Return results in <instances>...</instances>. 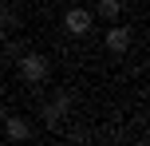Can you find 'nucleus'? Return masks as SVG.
I'll list each match as a JSON object with an SVG mask.
<instances>
[{
	"label": "nucleus",
	"instance_id": "f257e3e1",
	"mask_svg": "<svg viewBox=\"0 0 150 146\" xmlns=\"http://www.w3.org/2000/svg\"><path fill=\"white\" fill-rule=\"evenodd\" d=\"M47 75H52L47 55H40V51H24L20 55V79H24V83L40 87V83H47Z\"/></svg>",
	"mask_w": 150,
	"mask_h": 146
},
{
	"label": "nucleus",
	"instance_id": "f03ea898",
	"mask_svg": "<svg viewBox=\"0 0 150 146\" xmlns=\"http://www.w3.org/2000/svg\"><path fill=\"white\" fill-rule=\"evenodd\" d=\"M67 111H71V95H67V91H55V99L47 103L44 111H40V118H44L47 130H59L63 118H67Z\"/></svg>",
	"mask_w": 150,
	"mask_h": 146
},
{
	"label": "nucleus",
	"instance_id": "7ed1b4c3",
	"mask_svg": "<svg viewBox=\"0 0 150 146\" xmlns=\"http://www.w3.org/2000/svg\"><path fill=\"white\" fill-rule=\"evenodd\" d=\"M91 24H95V12L91 8H67L63 12V32L67 36H87Z\"/></svg>",
	"mask_w": 150,
	"mask_h": 146
},
{
	"label": "nucleus",
	"instance_id": "20e7f679",
	"mask_svg": "<svg viewBox=\"0 0 150 146\" xmlns=\"http://www.w3.org/2000/svg\"><path fill=\"white\" fill-rule=\"evenodd\" d=\"M130 39H134V36H130V28H127V24H115V20H111V28H107V39H103V44H107V51L122 55V51L130 47Z\"/></svg>",
	"mask_w": 150,
	"mask_h": 146
},
{
	"label": "nucleus",
	"instance_id": "39448f33",
	"mask_svg": "<svg viewBox=\"0 0 150 146\" xmlns=\"http://www.w3.org/2000/svg\"><path fill=\"white\" fill-rule=\"evenodd\" d=\"M4 134H8V142H28L32 138V123L20 118V115H8L4 118Z\"/></svg>",
	"mask_w": 150,
	"mask_h": 146
},
{
	"label": "nucleus",
	"instance_id": "423d86ee",
	"mask_svg": "<svg viewBox=\"0 0 150 146\" xmlns=\"http://www.w3.org/2000/svg\"><path fill=\"white\" fill-rule=\"evenodd\" d=\"M95 16L99 20H119L122 16V0H95Z\"/></svg>",
	"mask_w": 150,
	"mask_h": 146
},
{
	"label": "nucleus",
	"instance_id": "0eeeda50",
	"mask_svg": "<svg viewBox=\"0 0 150 146\" xmlns=\"http://www.w3.org/2000/svg\"><path fill=\"white\" fill-rule=\"evenodd\" d=\"M0 24H4V28H16V24H20V16H16V8L0 4Z\"/></svg>",
	"mask_w": 150,
	"mask_h": 146
},
{
	"label": "nucleus",
	"instance_id": "6e6552de",
	"mask_svg": "<svg viewBox=\"0 0 150 146\" xmlns=\"http://www.w3.org/2000/svg\"><path fill=\"white\" fill-rule=\"evenodd\" d=\"M4 44H8V28L0 24V47H4Z\"/></svg>",
	"mask_w": 150,
	"mask_h": 146
}]
</instances>
